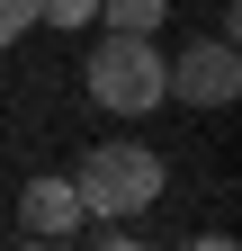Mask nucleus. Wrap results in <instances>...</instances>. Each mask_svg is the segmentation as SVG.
Here are the masks:
<instances>
[{
	"label": "nucleus",
	"mask_w": 242,
	"mask_h": 251,
	"mask_svg": "<svg viewBox=\"0 0 242 251\" xmlns=\"http://www.w3.org/2000/svg\"><path fill=\"white\" fill-rule=\"evenodd\" d=\"M72 198H81V215H99V225L144 215V206L162 198V152L153 144H99V152H81Z\"/></svg>",
	"instance_id": "f257e3e1"
},
{
	"label": "nucleus",
	"mask_w": 242,
	"mask_h": 251,
	"mask_svg": "<svg viewBox=\"0 0 242 251\" xmlns=\"http://www.w3.org/2000/svg\"><path fill=\"white\" fill-rule=\"evenodd\" d=\"M90 99L99 108H117V117H144V108H162V54H153V36H108L90 45Z\"/></svg>",
	"instance_id": "f03ea898"
},
{
	"label": "nucleus",
	"mask_w": 242,
	"mask_h": 251,
	"mask_svg": "<svg viewBox=\"0 0 242 251\" xmlns=\"http://www.w3.org/2000/svg\"><path fill=\"white\" fill-rule=\"evenodd\" d=\"M162 90H179L189 108H233V90H242L233 36H206V45H189L179 63H162Z\"/></svg>",
	"instance_id": "7ed1b4c3"
},
{
	"label": "nucleus",
	"mask_w": 242,
	"mask_h": 251,
	"mask_svg": "<svg viewBox=\"0 0 242 251\" xmlns=\"http://www.w3.org/2000/svg\"><path fill=\"white\" fill-rule=\"evenodd\" d=\"M18 225H27V233H45V242H63V233L81 225L72 179H54V171H45V179H27V188H18Z\"/></svg>",
	"instance_id": "20e7f679"
},
{
	"label": "nucleus",
	"mask_w": 242,
	"mask_h": 251,
	"mask_svg": "<svg viewBox=\"0 0 242 251\" xmlns=\"http://www.w3.org/2000/svg\"><path fill=\"white\" fill-rule=\"evenodd\" d=\"M99 18L117 27V36H153V27H162V0H99Z\"/></svg>",
	"instance_id": "39448f33"
},
{
	"label": "nucleus",
	"mask_w": 242,
	"mask_h": 251,
	"mask_svg": "<svg viewBox=\"0 0 242 251\" xmlns=\"http://www.w3.org/2000/svg\"><path fill=\"white\" fill-rule=\"evenodd\" d=\"M36 18H54V27H90V18H99V0H36Z\"/></svg>",
	"instance_id": "423d86ee"
},
{
	"label": "nucleus",
	"mask_w": 242,
	"mask_h": 251,
	"mask_svg": "<svg viewBox=\"0 0 242 251\" xmlns=\"http://www.w3.org/2000/svg\"><path fill=\"white\" fill-rule=\"evenodd\" d=\"M27 27H36V0H0V45H18Z\"/></svg>",
	"instance_id": "0eeeda50"
},
{
	"label": "nucleus",
	"mask_w": 242,
	"mask_h": 251,
	"mask_svg": "<svg viewBox=\"0 0 242 251\" xmlns=\"http://www.w3.org/2000/svg\"><path fill=\"white\" fill-rule=\"evenodd\" d=\"M179 251H242L233 233H197V242H179Z\"/></svg>",
	"instance_id": "6e6552de"
},
{
	"label": "nucleus",
	"mask_w": 242,
	"mask_h": 251,
	"mask_svg": "<svg viewBox=\"0 0 242 251\" xmlns=\"http://www.w3.org/2000/svg\"><path fill=\"white\" fill-rule=\"evenodd\" d=\"M18 251H63V242H45V233H27V242H18Z\"/></svg>",
	"instance_id": "1a4fd4ad"
},
{
	"label": "nucleus",
	"mask_w": 242,
	"mask_h": 251,
	"mask_svg": "<svg viewBox=\"0 0 242 251\" xmlns=\"http://www.w3.org/2000/svg\"><path fill=\"white\" fill-rule=\"evenodd\" d=\"M99 251H144V242H126V233H108V242H99Z\"/></svg>",
	"instance_id": "9d476101"
}]
</instances>
